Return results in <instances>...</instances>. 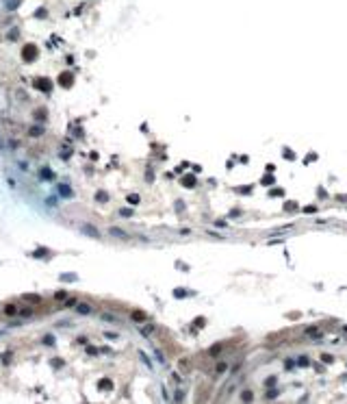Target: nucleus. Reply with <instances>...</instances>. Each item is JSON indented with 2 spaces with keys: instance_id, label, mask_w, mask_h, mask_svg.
I'll list each match as a JSON object with an SVG mask.
<instances>
[{
  "instance_id": "nucleus-16",
  "label": "nucleus",
  "mask_w": 347,
  "mask_h": 404,
  "mask_svg": "<svg viewBox=\"0 0 347 404\" xmlns=\"http://www.w3.org/2000/svg\"><path fill=\"white\" fill-rule=\"evenodd\" d=\"M2 148H4V141H2V139H0V150H2Z\"/></svg>"
},
{
  "instance_id": "nucleus-12",
  "label": "nucleus",
  "mask_w": 347,
  "mask_h": 404,
  "mask_svg": "<svg viewBox=\"0 0 347 404\" xmlns=\"http://www.w3.org/2000/svg\"><path fill=\"white\" fill-rule=\"evenodd\" d=\"M102 319H104V322H115V317L109 315V313H102Z\"/></svg>"
},
{
  "instance_id": "nucleus-13",
  "label": "nucleus",
  "mask_w": 347,
  "mask_h": 404,
  "mask_svg": "<svg viewBox=\"0 0 347 404\" xmlns=\"http://www.w3.org/2000/svg\"><path fill=\"white\" fill-rule=\"evenodd\" d=\"M65 307H76V300H74V298H70V300L65 302Z\"/></svg>"
},
{
  "instance_id": "nucleus-8",
  "label": "nucleus",
  "mask_w": 347,
  "mask_h": 404,
  "mask_svg": "<svg viewBox=\"0 0 347 404\" xmlns=\"http://www.w3.org/2000/svg\"><path fill=\"white\" fill-rule=\"evenodd\" d=\"M28 133L33 135V137H35V135H42V126H33V128H31Z\"/></svg>"
},
{
  "instance_id": "nucleus-15",
  "label": "nucleus",
  "mask_w": 347,
  "mask_h": 404,
  "mask_svg": "<svg viewBox=\"0 0 347 404\" xmlns=\"http://www.w3.org/2000/svg\"><path fill=\"white\" fill-rule=\"evenodd\" d=\"M323 363H332V357L330 354H323Z\"/></svg>"
},
{
  "instance_id": "nucleus-14",
  "label": "nucleus",
  "mask_w": 347,
  "mask_h": 404,
  "mask_svg": "<svg viewBox=\"0 0 347 404\" xmlns=\"http://www.w3.org/2000/svg\"><path fill=\"white\" fill-rule=\"evenodd\" d=\"M184 185L187 187H193V178H184Z\"/></svg>"
},
{
  "instance_id": "nucleus-10",
  "label": "nucleus",
  "mask_w": 347,
  "mask_h": 404,
  "mask_svg": "<svg viewBox=\"0 0 347 404\" xmlns=\"http://www.w3.org/2000/svg\"><path fill=\"white\" fill-rule=\"evenodd\" d=\"M95 198H98V202H104V200H106V193H102V191H98V193H95Z\"/></svg>"
},
{
  "instance_id": "nucleus-2",
  "label": "nucleus",
  "mask_w": 347,
  "mask_h": 404,
  "mask_svg": "<svg viewBox=\"0 0 347 404\" xmlns=\"http://www.w3.org/2000/svg\"><path fill=\"white\" fill-rule=\"evenodd\" d=\"M33 54H35V48H33V46H26V50H24V59H31Z\"/></svg>"
},
{
  "instance_id": "nucleus-3",
  "label": "nucleus",
  "mask_w": 347,
  "mask_h": 404,
  "mask_svg": "<svg viewBox=\"0 0 347 404\" xmlns=\"http://www.w3.org/2000/svg\"><path fill=\"white\" fill-rule=\"evenodd\" d=\"M109 232H111V235H115V237H126V232H124V230H120V228H109Z\"/></svg>"
},
{
  "instance_id": "nucleus-9",
  "label": "nucleus",
  "mask_w": 347,
  "mask_h": 404,
  "mask_svg": "<svg viewBox=\"0 0 347 404\" xmlns=\"http://www.w3.org/2000/svg\"><path fill=\"white\" fill-rule=\"evenodd\" d=\"M61 78H63V81H61L63 85H70V83H72V76H70V74H63Z\"/></svg>"
},
{
  "instance_id": "nucleus-4",
  "label": "nucleus",
  "mask_w": 347,
  "mask_h": 404,
  "mask_svg": "<svg viewBox=\"0 0 347 404\" xmlns=\"http://www.w3.org/2000/svg\"><path fill=\"white\" fill-rule=\"evenodd\" d=\"M35 85H37V87H39V89H50V83H48V81H37V83H35Z\"/></svg>"
},
{
  "instance_id": "nucleus-7",
  "label": "nucleus",
  "mask_w": 347,
  "mask_h": 404,
  "mask_svg": "<svg viewBox=\"0 0 347 404\" xmlns=\"http://www.w3.org/2000/svg\"><path fill=\"white\" fill-rule=\"evenodd\" d=\"M83 230H85V232H91L93 237H98V230H95L93 226H83Z\"/></svg>"
},
{
  "instance_id": "nucleus-1",
  "label": "nucleus",
  "mask_w": 347,
  "mask_h": 404,
  "mask_svg": "<svg viewBox=\"0 0 347 404\" xmlns=\"http://www.w3.org/2000/svg\"><path fill=\"white\" fill-rule=\"evenodd\" d=\"M132 319H134V322H143V319H145V313H141V311H132Z\"/></svg>"
},
{
  "instance_id": "nucleus-11",
  "label": "nucleus",
  "mask_w": 347,
  "mask_h": 404,
  "mask_svg": "<svg viewBox=\"0 0 347 404\" xmlns=\"http://www.w3.org/2000/svg\"><path fill=\"white\" fill-rule=\"evenodd\" d=\"M24 300H31V302H39V296H31V293H28V296H24Z\"/></svg>"
},
{
  "instance_id": "nucleus-5",
  "label": "nucleus",
  "mask_w": 347,
  "mask_h": 404,
  "mask_svg": "<svg viewBox=\"0 0 347 404\" xmlns=\"http://www.w3.org/2000/svg\"><path fill=\"white\" fill-rule=\"evenodd\" d=\"M78 313H83V315L91 313V307H89V304H81V307H78Z\"/></svg>"
},
{
  "instance_id": "nucleus-6",
  "label": "nucleus",
  "mask_w": 347,
  "mask_h": 404,
  "mask_svg": "<svg viewBox=\"0 0 347 404\" xmlns=\"http://www.w3.org/2000/svg\"><path fill=\"white\" fill-rule=\"evenodd\" d=\"M128 202H130V204H139V196H137V193H130Z\"/></svg>"
}]
</instances>
